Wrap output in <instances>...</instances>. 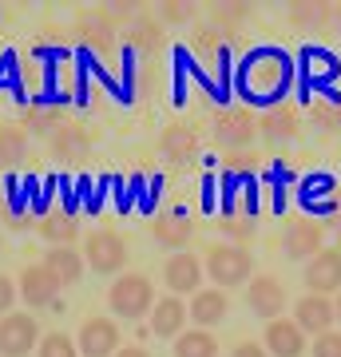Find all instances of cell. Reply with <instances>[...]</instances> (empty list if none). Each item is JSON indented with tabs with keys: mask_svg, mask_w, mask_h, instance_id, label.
<instances>
[{
	"mask_svg": "<svg viewBox=\"0 0 341 357\" xmlns=\"http://www.w3.org/2000/svg\"><path fill=\"white\" fill-rule=\"evenodd\" d=\"M290 60L282 52H254L250 60L238 68V88L250 103H262V107H274V103L286 96L290 88Z\"/></svg>",
	"mask_w": 341,
	"mask_h": 357,
	"instance_id": "cell-1",
	"label": "cell"
},
{
	"mask_svg": "<svg viewBox=\"0 0 341 357\" xmlns=\"http://www.w3.org/2000/svg\"><path fill=\"white\" fill-rule=\"evenodd\" d=\"M107 306H112V314H119V318H127V321L147 318L155 310L151 282L143 278V274H119L115 286L107 290Z\"/></svg>",
	"mask_w": 341,
	"mask_h": 357,
	"instance_id": "cell-2",
	"label": "cell"
},
{
	"mask_svg": "<svg viewBox=\"0 0 341 357\" xmlns=\"http://www.w3.org/2000/svg\"><path fill=\"white\" fill-rule=\"evenodd\" d=\"M206 274L215 278V286L230 290V286H242V282L254 278V258L246 255V246L218 243V246H211V255H206Z\"/></svg>",
	"mask_w": 341,
	"mask_h": 357,
	"instance_id": "cell-3",
	"label": "cell"
},
{
	"mask_svg": "<svg viewBox=\"0 0 341 357\" xmlns=\"http://www.w3.org/2000/svg\"><path fill=\"white\" fill-rule=\"evenodd\" d=\"M84 258L96 274H119L127 262V243L115 230H91L84 243Z\"/></svg>",
	"mask_w": 341,
	"mask_h": 357,
	"instance_id": "cell-4",
	"label": "cell"
},
{
	"mask_svg": "<svg viewBox=\"0 0 341 357\" xmlns=\"http://www.w3.org/2000/svg\"><path fill=\"white\" fill-rule=\"evenodd\" d=\"M40 342V330H36V318L28 314H4L0 318V357H28Z\"/></svg>",
	"mask_w": 341,
	"mask_h": 357,
	"instance_id": "cell-5",
	"label": "cell"
},
{
	"mask_svg": "<svg viewBox=\"0 0 341 357\" xmlns=\"http://www.w3.org/2000/svg\"><path fill=\"white\" fill-rule=\"evenodd\" d=\"M246 302H250V310L262 321H274L282 310H286V290H282V282L274 278V274H258V278H250Z\"/></svg>",
	"mask_w": 341,
	"mask_h": 357,
	"instance_id": "cell-6",
	"label": "cell"
},
{
	"mask_svg": "<svg viewBox=\"0 0 341 357\" xmlns=\"http://www.w3.org/2000/svg\"><path fill=\"white\" fill-rule=\"evenodd\" d=\"M119 349V326L107 318H88L79 326V357H115Z\"/></svg>",
	"mask_w": 341,
	"mask_h": 357,
	"instance_id": "cell-7",
	"label": "cell"
},
{
	"mask_svg": "<svg viewBox=\"0 0 341 357\" xmlns=\"http://www.w3.org/2000/svg\"><path fill=\"white\" fill-rule=\"evenodd\" d=\"M305 286H310L317 298L341 290V255L338 250H321V255H314L305 262Z\"/></svg>",
	"mask_w": 341,
	"mask_h": 357,
	"instance_id": "cell-8",
	"label": "cell"
},
{
	"mask_svg": "<svg viewBox=\"0 0 341 357\" xmlns=\"http://www.w3.org/2000/svg\"><path fill=\"white\" fill-rule=\"evenodd\" d=\"M254 131L258 123L250 119V112H242V107H222L215 119V139L222 147H246L254 139Z\"/></svg>",
	"mask_w": 341,
	"mask_h": 357,
	"instance_id": "cell-9",
	"label": "cell"
},
{
	"mask_svg": "<svg viewBox=\"0 0 341 357\" xmlns=\"http://www.w3.org/2000/svg\"><path fill=\"white\" fill-rule=\"evenodd\" d=\"M20 298H24L28 306H36V310H44V306H56V298H60V282L48 274V266H28L24 274H20Z\"/></svg>",
	"mask_w": 341,
	"mask_h": 357,
	"instance_id": "cell-10",
	"label": "cell"
},
{
	"mask_svg": "<svg viewBox=\"0 0 341 357\" xmlns=\"http://www.w3.org/2000/svg\"><path fill=\"white\" fill-rule=\"evenodd\" d=\"M333 321H338V314L329 306V298H317V294H305L302 302H298V310H294V326L302 333H314V337L329 333Z\"/></svg>",
	"mask_w": 341,
	"mask_h": 357,
	"instance_id": "cell-11",
	"label": "cell"
},
{
	"mask_svg": "<svg viewBox=\"0 0 341 357\" xmlns=\"http://www.w3.org/2000/svg\"><path fill=\"white\" fill-rule=\"evenodd\" d=\"M282 250H286V258H314L321 255V227L317 222H310V218H302V222H290L286 227V234H282Z\"/></svg>",
	"mask_w": 341,
	"mask_h": 357,
	"instance_id": "cell-12",
	"label": "cell"
},
{
	"mask_svg": "<svg viewBox=\"0 0 341 357\" xmlns=\"http://www.w3.org/2000/svg\"><path fill=\"white\" fill-rule=\"evenodd\" d=\"M266 354L270 357H302L305 354V333L286 318H274L266 326Z\"/></svg>",
	"mask_w": 341,
	"mask_h": 357,
	"instance_id": "cell-13",
	"label": "cell"
},
{
	"mask_svg": "<svg viewBox=\"0 0 341 357\" xmlns=\"http://www.w3.org/2000/svg\"><path fill=\"white\" fill-rule=\"evenodd\" d=\"M163 278H167V290L175 294H199V282H202V266H199V258H190V255H175V258H167V266H163Z\"/></svg>",
	"mask_w": 341,
	"mask_h": 357,
	"instance_id": "cell-14",
	"label": "cell"
},
{
	"mask_svg": "<svg viewBox=\"0 0 341 357\" xmlns=\"http://www.w3.org/2000/svg\"><path fill=\"white\" fill-rule=\"evenodd\" d=\"M187 306H183V298H163V302H155L151 310V333L155 337H179L183 333V326H187Z\"/></svg>",
	"mask_w": 341,
	"mask_h": 357,
	"instance_id": "cell-15",
	"label": "cell"
},
{
	"mask_svg": "<svg viewBox=\"0 0 341 357\" xmlns=\"http://www.w3.org/2000/svg\"><path fill=\"white\" fill-rule=\"evenodd\" d=\"M44 266H48V274L63 286H76L79 278H84V255H76V246H52V255L44 258Z\"/></svg>",
	"mask_w": 341,
	"mask_h": 357,
	"instance_id": "cell-16",
	"label": "cell"
},
{
	"mask_svg": "<svg viewBox=\"0 0 341 357\" xmlns=\"http://www.w3.org/2000/svg\"><path fill=\"white\" fill-rule=\"evenodd\" d=\"M227 306L230 302L222 290H199L190 298L187 314H190V321H199V330H206V326H218V321L227 318Z\"/></svg>",
	"mask_w": 341,
	"mask_h": 357,
	"instance_id": "cell-17",
	"label": "cell"
},
{
	"mask_svg": "<svg viewBox=\"0 0 341 357\" xmlns=\"http://www.w3.org/2000/svg\"><path fill=\"white\" fill-rule=\"evenodd\" d=\"M298 195H302V206H310L314 215H333V206H338V199H333L338 195V183L329 175H310Z\"/></svg>",
	"mask_w": 341,
	"mask_h": 357,
	"instance_id": "cell-18",
	"label": "cell"
},
{
	"mask_svg": "<svg viewBox=\"0 0 341 357\" xmlns=\"http://www.w3.org/2000/svg\"><path fill=\"white\" fill-rule=\"evenodd\" d=\"M151 234H155V243L159 246H167V250H183V246L190 243V222H187V215H159L155 218V227H151Z\"/></svg>",
	"mask_w": 341,
	"mask_h": 357,
	"instance_id": "cell-19",
	"label": "cell"
},
{
	"mask_svg": "<svg viewBox=\"0 0 341 357\" xmlns=\"http://www.w3.org/2000/svg\"><path fill=\"white\" fill-rule=\"evenodd\" d=\"M76 215H63V211H44V215H40V234H44V238H48L52 246H72L76 243Z\"/></svg>",
	"mask_w": 341,
	"mask_h": 357,
	"instance_id": "cell-20",
	"label": "cell"
},
{
	"mask_svg": "<svg viewBox=\"0 0 341 357\" xmlns=\"http://www.w3.org/2000/svg\"><path fill=\"white\" fill-rule=\"evenodd\" d=\"M175 357H218V342L206 330H183L175 337Z\"/></svg>",
	"mask_w": 341,
	"mask_h": 357,
	"instance_id": "cell-21",
	"label": "cell"
},
{
	"mask_svg": "<svg viewBox=\"0 0 341 357\" xmlns=\"http://www.w3.org/2000/svg\"><path fill=\"white\" fill-rule=\"evenodd\" d=\"M28 155V131L16 123H0V163L13 167Z\"/></svg>",
	"mask_w": 341,
	"mask_h": 357,
	"instance_id": "cell-22",
	"label": "cell"
},
{
	"mask_svg": "<svg viewBox=\"0 0 341 357\" xmlns=\"http://www.w3.org/2000/svg\"><path fill=\"white\" fill-rule=\"evenodd\" d=\"M52 151L60 159H76V155L88 151V131L79 128H56L52 131Z\"/></svg>",
	"mask_w": 341,
	"mask_h": 357,
	"instance_id": "cell-23",
	"label": "cell"
},
{
	"mask_svg": "<svg viewBox=\"0 0 341 357\" xmlns=\"http://www.w3.org/2000/svg\"><path fill=\"white\" fill-rule=\"evenodd\" d=\"M159 147H163V155L171 163H183V159L195 155V135L187 128H171V131H163V143Z\"/></svg>",
	"mask_w": 341,
	"mask_h": 357,
	"instance_id": "cell-24",
	"label": "cell"
},
{
	"mask_svg": "<svg viewBox=\"0 0 341 357\" xmlns=\"http://www.w3.org/2000/svg\"><path fill=\"white\" fill-rule=\"evenodd\" d=\"M262 131L270 139H286V135H294V115L286 112V107H274V112L262 119Z\"/></svg>",
	"mask_w": 341,
	"mask_h": 357,
	"instance_id": "cell-25",
	"label": "cell"
},
{
	"mask_svg": "<svg viewBox=\"0 0 341 357\" xmlns=\"http://www.w3.org/2000/svg\"><path fill=\"white\" fill-rule=\"evenodd\" d=\"M40 357H79V354H76V342H72L68 333H44Z\"/></svg>",
	"mask_w": 341,
	"mask_h": 357,
	"instance_id": "cell-26",
	"label": "cell"
},
{
	"mask_svg": "<svg viewBox=\"0 0 341 357\" xmlns=\"http://www.w3.org/2000/svg\"><path fill=\"white\" fill-rule=\"evenodd\" d=\"M218 230H222V234H227L234 246H242V243H246V238L254 234L250 218H234V215H222V227H218Z\"/></svg>",
	"mask_w": 341,
	"mask_h": 357,
	"instance_id": "cell-27",
	"label": "cell"
},
{
	"mask_svg": "<svg viewBox=\"0 0 341 357\" xmlns=\"http://www.w3.org/2000/svg\"><path fill=\"white\" fill-rule=\"evenodd\" d=\"M314 357H341V333H321L314 342Z\"/></svg>",
	"mask_w": 341,
	"mask_h": 357,
	"instance_id": "cell-28",
	"label": "cell"
},
{
	"mask_svg": "<svg viewBox=\"0 0 341 357\" xmlns=\"http://www.w3.org/2000/svg\"><path fill=\"white\" fill-rule=\"evenodd\" d=\"M16 294H20V290H13V278H4V274H0V318H4V314H13Z\"/></svg>",
	"mask_w": 341,
	"mask_h": 357,
	"instance_id": "cell-29",
	"label": "cell"
},
{
	"mask_svg": "<svg viewBox=\"0 0 341 357\" xmlns=\"http://www.w3.org/2000/svg\"><path fill=\"white\" fill-rule=\"evenodd\" d=\"M56 119H60L56 107H32V115H28V123H32V128H56Z\"/></svg>",
	"mask_w": 341,
	"mask_h": 357,
	"instance_id": "cell-30",
	"label": "cell"
},
{
	"mask_svg": "<svg viewBox=\"0 0 341 357\" xmlns=\"http://www.w3.org/2000/svg\"><path fill=\"white\" fill-rule=\"evenodd\" d=\"M230 357H266V349H262L258 342H246V345H238Z\"/></svg>",
	"mask_w": 341,
	"mask_h": 357,
	"instance_id": "cell-31",
	"label": "cell"
},
{
	"mask_svg": "<svg viewBox=\"0 0 341 357\" xmlns=\"http://www.w3.org/2000/svg\"><path fill=\"white\" fill-rule=\"evenodd\" d=\"M115 357H151L143 345H127V349H115Z\"/></svg>",
	"mask_w": 341,
	"mask_h": 357,
	"instance_id": "cell-32",
	"label": "cell"
},
{
	"mask_svg": "<svg viewBox=\"0 0 341 357\" xmlns=\"http://www.w3.org/2000/svg\"><path fill=\"white\" fill-rule=\"evenodd\" d=\"M79 187L88 191V183H79ZM103 187H107V178H103ZM103 187H100V191H103ZM84 206H88V211H100V195H91V199H84Z\"/></svg>",
	"mask_w": 341,
	"mask_h": 357,
	"instance_id": "cell-33",
	"label": "cell"
},
{
	"mask_svg": "<svg viewBox=\"0 0 341 357\" xmlns=\"http://www.w3.org/2000/svg\"><path fill=\"white\" fill-rule=\"evenodd\" d=\"M333 314H338V321H341V298H338V306H333Z\"/></svg>",
	"mask_w": 341,
	"mask_h": 357,
	"instance_id": "cell-34",
	"label": "cell"
},
{
	"mask_svg": "<svg viewBox=\"0 0 341 357\" xmlns=\"http://www.w3.org/2000/svg\"><path fill=\"white\" fill-rule=\"evenodd\" d=\"M338 255H341V227H338Z\"/></svg>",
	"mask_w": 341,
	"mask_h": 357,
	"instance_id": "cell-35",
	"label": "cell"
}]
</instances>
